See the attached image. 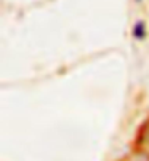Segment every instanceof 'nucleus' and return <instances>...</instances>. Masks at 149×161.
Wrapping results in <instances>:
<instances>
[]
</instances>
